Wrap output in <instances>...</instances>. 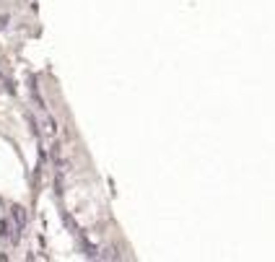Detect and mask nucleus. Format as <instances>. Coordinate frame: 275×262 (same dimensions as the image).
<instances>
[{
	"label": "nucleus",
	"mask_w": 275,
	"mask_h": 262,
	"mask_svg": "<svg viewBox=\"0 0 275 262\" xmlns=\"http://www.w3.org/2000/svg\"><path fill=\"white\" fill-rule=\"evenodd\" d=\"M26 221H29V215L21 205H13L11 208V218H8V241L16 244L24 234V228H26Z\"/></svg>",
	"instance_id": "obj_1"
},
{
	"label": "nucleus",
	"mask_w": 275,
	"mask_h": 262,
	"mask_svg": "<svg viewBox=\"0 0 275 262\" xmlns=\"http://www.w3.org/2000/svg\"><path fill=\"white\" fill-rule=\"evenodd\" d=\"M6 21H8L6 16H3V19H0V29H6Z\"/></svg>",
	"instance_id": "obj_3"
},
{
	"label": "nucleus",
	"mask_w": 275,
	"mask_h": 262,
	"mask_svg": "<svg viewBox=\"0 0 275 262\" xmlns=\"http://www.w3.org/2000/svg\"><path fill=\"white\" fill-rule=\"evenodd\" d=\"M96 259H119V252H114V249H104V252H99Z\"/></svg>",
	"instance_id": "obj_2"
}]
</instances>
